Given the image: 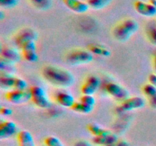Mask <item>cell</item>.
Instances as JSON below:
<instances>
[{
    "instance_id": "1",
    "label": "cell",
    "mask_w": 156,
    "mask_h": 146,
    "mask_svg": "<svg viewBox=\"0 0 156 146\" xmlns=\"http://www.w3.org/2000/svg\"><path fill=\"white\" fill-rule=\"evenodd\" d=\"M42 75L49 83L60 88L70 87L75 81L74 75L69 71L53 65L44 67Z\"/></svg>"
},
{
    "instance_id": "2",
    "label": "cell",
    "mask_w": 156,
    "mask_h": 146,
    "mask_svg": "<svg viewBox=\"0 0 156 146\" xmlns=\"http://www.w3.org/2000/svg\"><path fill=\"white\" fill-rule=\"evenodd\" d=\"M138 23L133 19L128 18L117 24L114 29L113 34L120 42H126L138 30Z\"/></svg>"
},
{
    "instance_id": "3",
    "label": "cell",
    "mask_w": 156,
    "mask_h": 146,
    "mask_svg": "<svg viewBox=\"0 0 156 146\" xmlns=\"http://www.w3.org/2000/svg\"><path fill=\"white\" fill-rule=\"evenodd\" d=\"M0 86L3 89L27 90V83L24 79L16 77L14 75L1 73Z\"/></svg>"
},
{
    "instance_id": "4",
    "label": "cell",
    "mask_w": 156,
    "mask_h": 146,
    "mask_svg": "<svg viewBox=\"0 0 156 146\" xmlns=\"http://www.w3.org/2000/svg\"><path fill=\"white\" fill-rule=\"evenodd\" d=\"M30 93V100L37 107L41 109H48L51 106L50 100L44 88L39 85H34L29 89Z\"/></svg>"
},
{
    "instance_id": "5",
    "label": "cell",
    "mask_w": 156,
    "mask_h": 146,
    "mask_svg": "<svg viewBox=\"0 0 156 146\" xmlns=\"http://www.w3.org/2000/svg\"><path fill=\"white\" fill-rule=\"evenodd\" d=\"M93 60V53L89 50H76L70 52L66 56V62L70 65H78L88 64Z\"/></svg>"
},
{
    "instance_id": "6",
    "label": "cell",
    "mask_w": 156,
    "mask_h": 146,
    "mask_svg": "<svg viewBox=\"0 0 156 146\" xmlns=\"http://www.w3.org/2000/svg\"><path fill=\"white\" fill-rule=\"evenodd\" d=\"M105 88L106 92L110 96L121 102L129 97V91L123 86L120 85V84H117L116 82H109L106 84Z\"/></svg>"
},
{
    "instance_id": "7",
    "label": "cell",
    "mask_w": 156,
    "mask_h": 146,
    "mask_svg": "<svg viewBox=\"0 0 156 146\" xmlns=\"http://www.w3.org/2000/svg\"><path fill=\"white\" fill-rule=\"evenodd\" d=\"M145 103L146 101L144 98L139 96H135V97H128L127 99L122 101L121 103L117 106V109L120 113L128 112L134 109H141L145 106Z\"/></svg>"
},
{
    "instance_id": "8",
    "label": "cell",
    "mask_w": 156,
    "mask_h": 146,
    "mask_svg": "<svg viewBox=\"0 0 156 146\" xmlns=\"http://www.w3.org/2000/svg\"><path fill=\"white\" fill-rule=\"evenodd\" d=\"M5 99L14 104H22L30 100V93L29 90H11L6 92Z\"/></svg>"
},
{
    "instance_id": "9",
    "label": "cell",
    "mask_w": 156,
    "mask_h": 146,
    "mask_svg": "<svg viewBox=\"0 0 156 146\" xmlns=\"http://www.w3.org/2000/svg\"><path fill=\"white\" fill-rule=\"evenodd\" d=\"M101 84V82L100 78L96 75H90L86 78L85 82L82 85L81 91L82 94L93 95L98 90Z\"/></svg>"
},
{
    "instance_id": "10",
    "label": "cell",
    "mask_w": 156,
    "mask_h": 146,
    "mask_svg": "<svg viewBox=\"0 0 156 146\" xmlns=\"http://www.w3.org/2000/svg\"><path fill=\"white\" fill-rule=\"evenodd\" d=\"M21 55L26 61L29 62H36L38 60L37 45L34 40H30L24 43L21 48Z\"/></svg>"
},
{
    "instance_id": "11",
    "label": "cell",
    "mask_w": 156,
    "mask_h": 146,
    "mask_svg": "<svg viewBox=\"0 0 156 146\" xmlns=\"http://www.w3.org/2000/svg\"><path fill=\"white\" fill-rule=\"evenodd\" d=\"M37 39V33L32 29H24L21 30L15 37V43L18 48L21 49L24 43L30 40H34Z\"/></svg>"
},
{
    "instance_id": "12",
    "label": "cell",
    "mask_w": 156,
    "mask_h": 146,
    "mask_svg": "<svg viewBox=\"0 0 156 146\" xmlns=\"http://www.w3.org/2000/svg\"><path fill=\"white\" fill-rule=\"evenodd\" d=\"M18 127L15 122L5 120L0 123V139L9 138L16 134Z\"/></svg>"
},
{
    "instance_id": "13",
    "label": "cell",
    "mask_w": 156,
    "mask_h": 146,
    "mask_svg": "<svg viewBox=\"0 0 156 146\" xmlns=\"http://www.w3.org/2000/svg\"><path fill=\"white\" fill-rule=\"evenodd\" d=\"M134 8L140 15L146 17H153L156 15V7L151 3L137 0L134 3Z\"/></svg>"
},
{
    "instance_id": "14",
    "label": "cell",
    "mask_w": 156,
    "mask_h": 146,
    "mask_svg": "<svg viewBox=\"0 0 156 146\" xmlns=\"http://www.w3.org/2000/svg\"><path fill=\"white\" fill-rule=\"evenodd\" d=\"M62 2L68 9L78 14L85 13L90 7L87 2L82 0H62Z\"/></svg>"
},
{
    "instance_id": "15",
    "label": "cell",
    "mask_w": 156,
    "mask_h": 146,
    "mask_svg": "<svg viewBox=\"0 0 156 146\" xmlns=\"http://www.w3.org/2000/svg\"><path fill=\"white\" fill-rule=\"evenodd\" d=\"M55 100L60 106L68 108H71L76 102L74 97L71 94L63 91L56 93L55 95Z\"/></svg>"
},
{
    "instance_id": "16",
    "label": "cell",
    "mask_w": 156,
    "mask_h": 146,
    "mask_svg": "<svg viewBox=\"0 0 156 146\" xmlns=\"http://www.w3.org/2000/svg\"><path fill=\"white\" fill-rule=\"evenodd\" d=\"M1 59L15 64V62H19L21 59V55L17 49L12 47H5L1 51Z\"/></svg>"
},
{
    "instance_id": "17",
    "label": "cell",
    "mask_w": 156,
    "mask_h": 146,
    "mask_svg": "<svg viewBox=\"0 0 156 146\" xmlns=\"http://www.w3.org/2000/svg\"><path fill=\"white\" fill-rule=\"evenodd\" d=\"M118 138L116 134L111 132V134L104 136H94L92 138V141L94 144L101 146H108L111 144H114L117 142Z\"/></svg>"
},
{
    "instance_id": "18",
    "label": "cell",
    "mask_w": 156,
    "mask_h": 146,
    "mask_svg": "<svg viewBox=\"0 0 156 146\" xmlns=\"http://www.w3.org/2000/svg\"><path fill=\"white\" fill-rule=\"evenodd\" d=\"M18 146H36L34 139L29 131L21 130L17 135Z\"/></svg>"
},
{
    "instance_id": "19",
    "label": "cell",
    "mask_w": 156,
    "mask_h": 146,
    "mask_svg": "<svg viewBox=\"0 0 156 146\" xmlns=\"http://www.w3.org/2000/svg\"><path fill=\"white\" fill-rule=\"evenodd\" d=\"M143 92L151 107L156 109V87L149 83L146 84L143 87Z\"/></svg>"
},
{
    "instance_id": "20",
    "label": "cell",
    "mask_w": 156,
    "mask_h": 146,
    "mask_svg": "<svg viewBox=\"0 0 156 146\" xmlns=\"http://www.w3.org/2000/svg\"><path fill=\"white\" fill-rule=\"evenodd\" d=\"M90 133L92 134L94 136H104V135H109L111 132L108 129L101 127L100 125L94 123H91L87 126Z\"/></svg>"
},
{
    "instance_id": "21",
    "label": "cell",
    "mask_w": 156,
    "mask_h": 146,
    "mask_svg": "<svg viewBox=\"0 0 156 146\" xmlns=\"http://www.w3.org/2000/svg\"><path fill=\"white\" fill-rule=\"evenodd\" d=\"M88 50L93 54L98 55V56H104V57H108V56H111L110 50H108L107 47H105L103 45H101V44H91L89 46Z\"/></svg>"
},
{
    "instance_id": "22",
    "label": "cell",
    "mask_w": 156,
    "mask_h": 146,
    "mask_svg": "<svg viewBox=\"0 0 156 146\" xmlns=\"http://www.w3.org/2000/svg\"><path fill=\"white\" fill-rule=\"evenodd\" d=\"M93 108H94L93 106H88L80 101H76L70 109L75 112L79 113L88 114L93 110Z\"/></svg>"
},
{
    "instance_id": "23",
    "label": "cell",
    "mask_w": 156,
    "mask_h": 146,
    "mask_svg": "<svg viewBox=\"0 0 156 146\" xmlns=\"http://www.w3.org/2000/svg\"><path fill=\"white\" fill-rule=\"evenodd\" d=\"M0 71H1V73H7V74L13 75V73L15 71L14 63L1 59V61H0Z\"/></svg>"
},
{
    "instance_id": "24",
    "label": "cell",
    "mask_w": 156,
    "mask_h": 146,
    "mask_svg": "<svg viewBox=\"0 0 156 146\" xmlns=\"http://www.w3.org/2000/svg\"><path fill=\"white\" fill-rule=\"evenodd\" d=\"M111 0H87L90 7L94 9H101L108 5Z\"/></svg>"
},
{
    "instance_id": "25",
    "label": "cell",
    "mask_w": 156,
    "mask_h": 146,
    "mask_svg": "<svg viewBox=\"0 0 156 146\" xmlns=\"http://www.w3.org/2000/svg\"><path fill=\"white\" fill-rule=\"evenodd\" d=\"M30 2L35 7L41 10L48 9L52 4L51 0H30Z\"/></svg>"
},
{
    "instance_id": "26",
    "label": "cell",
    "mask_w": 156,
    "mask_h": 146,
    "mask_svg": "<svg viewBox=\"0 0 156 146\" xmlns=\"http://www.w3.org/2000/svg\"><path fill=\"white\" fill-rule=\"evenodd\" d=\"M44 143L47 146H64L61 140L54 135L47 136L44 139Z\"/></svg>"
},
{
    "instance_id": "27",
    "label": "cell",
    "mask_w": 156,
    "mask_h": 146,
    "mask_svg": "<svg viewBox=\"0 0 156 146\" xmlns=\"http://www.w3.org/2000/svg\"><path fill=\"white\" fill-rule=\"evenodd\" d=\"M146 34H147L148 39L153 45L156 46V25L152 24L147 27L146 30Z\"/></svg>"
},
{
    "instance_id": "28",
    "label": "cell",
    "mask_w": 156,
    "mask_h": 146,
    "mask_svg": "<svg viewBox=\"0 0 156 146\" xmlns=\"http://www.w3.org/2000/svg\"><path fill=\"white\" fill-rule=\"evenodd\" d=\"M79 101L88 105V106H93V107H94V104L96 103L95 98L94 97V96L88 95V94H82V96H81Z\"/></svg>"
},
{
    "instance_id": "29",
    "label": "cell",
    "mask_w": 156,
    "mask_h": 146,
    "mask_svg": "<svg viewBox=\"0 0 156 146\" xmlns=\"http://www.w3.org/2000/svg\"><path fill=\"white\" fill-rule=\"evenodd\" d=\"M18 0H0V5L5 8H12L17 5Z\"/></svg>"
},
{
    "instance_id": "30",
    "label": "cell",
    "mask_w": 156,
    "mask_h": 146,
    "mask_svg": "<svg viewBox=\"0 0 156 146\" xmlns=\"http://www.w3.org/2000/svg\"><path fill=\"white\" fill-rule=\"evenodd\" d=\"M13 111L11 108L7 107V106H2L0 108V114L2 116H9L12 115Z\"/></svg>"
},
{
    "instance_id": "31",
    "label": "cell",
    "mask_w": 156,
    "mask_h": 146,
    "mask_svg": "<svg viewBox=\"0 0 156 146\" xmlns=\"http://www.w3.org/2000/svg\"><path fill=\"white\" fill-rule=\"evenodd\" d=\"M73 146H91V144L86 140H79L74 143Z\"/></svg>"
},
{
    "instance_id": "32",
    "label": "cell",
    "mask_w": 156,
    "mask_h": 146,
    "mask_svg": "<svg viewBox=\"0 0 156 146\" xmlns=\"http://www.w3.org/2000/svg\"><path fill=\"white\" fill-rule=\"evenodd\" d=\"M148 80H149V84L154 85V86L156 87V74L155 73H152V74H150L149 75V78H148Z\"/></svg>"
},
{
    "instance_id": "33",
    "label": "cell",
    "mask_w": 156,
    "mask_h": 146,
    "mask_svg": "<svg viewBox=\"0 0 156 146\" xmlns=\"http://www.w3.org/2000/svg\"><path fill=\"white\" fill-rule=\"evenodd\" d=\"M116 146H129V144L125 140H120L117 141V142L115 144Z\"/></svg>"
},
{
    "instance_id": "34",
    "label": "cell",
    "mask_w": 156,
    "mask_h": 146,
    "mask_svg": "<svg viewBox=\"0 0 156 146\" xmlns=\"http://www.w3.org/2000/svg\"><path fill=\"white\" fill-rule=\"evenodd\" d=\"M153 66H154V70H155V74H156V55H155L153 59Z\"/></svg>"
},
{
    "instance_id": "35",
    "label": "cell",
    "mask_w": 156,
    "mask_h": 146,
    "mask_svg": "<svg viewBox=\"0 0 156 146\" xmlns=\"http://www.w3.org/2000/svg\"><path fill=\"white\" fill-rule=\"evenodd\" d=\"M149 3H151L152 5L156 7V0H149Z\"/></svg>"
}]
</instances>
